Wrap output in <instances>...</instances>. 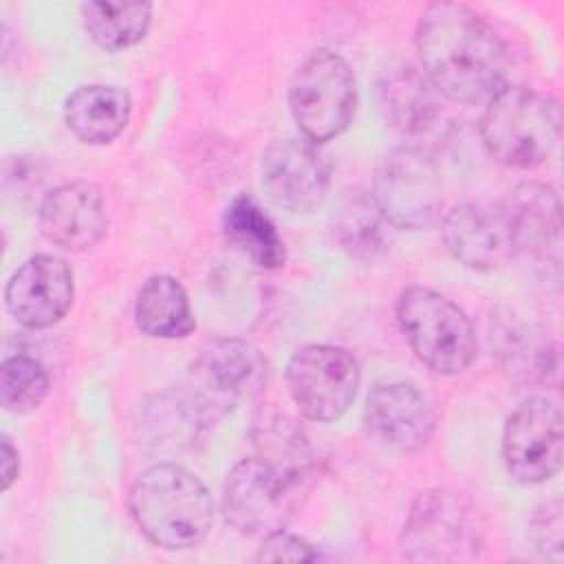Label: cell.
I'll use <instances>...</instances> for the list:
<instances>
[{
    "mask_svg": "<svg viewBox=\"0 0 564 564\" xmlns=\"http://www.w3.org/2000/svg\"><path fill=\"white\" fill-rule=\"evenodd\" d=\"M421 73L445 99L489 101L507 84L509 55L496 29L458 2L430 4L416 24Z\"/></svg>",
    "mask_w": 564,
    "mask_h": 564,
    "instance_id": "6da1fadb",
    "label": "cell"
},
{
    "mask_svg": "<svg viewBox=\"0 0 564 564\" xmlns=\"http://www.w3.org/2000/svg\"><path fill=\"white\" fill-rule=\"evenodd\" d=\"M128 502L141 533L161 549H194L214 524V500L207 487L192 471L172 463L141 471Z\"/></svg>",
    "mask_w": 564,
    "mask_h": 564,
    "instance_id": "7a4b0ae2",
    "label": "cell"
},
{
    "mask_svg": "<svg viewBox=\"0 0 564 564\" xmlns=\"http://www.w3.org/2000/svg\"><path fill=\"white\" fill-rule=\"evenodd\" d=\"M480 134L487 152L507 167L542 165L560 139L557 104L527 86H505L482 112Z\"/></svg>",
    "mask_w": 564,
    "mask_h": 564,
    "instance_id": "3957f363",
    "label": "cell"
},
{
    "mask_svg": "<svg viewBox=\"0 0 564 564\" xmlns=\"http://www.w3.org/2000/svg\"><path fill=\"white\" fill-rule=\"evenodd\" d=\"M485 542V520L478 507L452 489H427L412 502L401 553L410 562L452 564L474 560Z\"/></svg>",
    "mask_w": 564,
    "mask_h": 564,
    "instance_id": "277c9868",
    "label": "cell"
},
{
    "mask_svg": "<svg viewBox=\"0 0 564 564\" xmlns=\"http://www.w3.org/2000/svg\"><path fill=\"white\" fill-rule=\"evenodd\" d=\"M397 322L414 355L438 375H460L476 359L469 317L432 289L408 286L397 300Z\"/></svg>",
    "mask_w": 564,
    "mask_h": 564,
    "instance_id": "5b68a950",
    "label": "cell"
},
{
    "mask_svg": "<svg viewBox=\"0 0 564 564\" xmlns=\"http://www.w3.org/2000/svg\"><path fill=\"white\" fill-rule=\"evenodd\" d=\"M311 480L260 456L242 458L223 487L225 520L245 535L267 538L286 529Z\"/></svg>",
    "mask_w": 564,
    "mask_h": 564,
    "instance_id": "8992f818",
    "label": "cell"
},
{
    "mask_svg": "<svg viewBox=\"0 0 564 564\" xmlns=\"http://www.w3.org/2000/svg\"><path fill=\"white\" fill-rule=\"evenodd\" d=\"M267 377L262 352L245 339H216L189 364L181 390L205 423L234 412L253 399Z\"/></svg>",
    "mask_w": 564,
    "mask_h": 564,
    "instance_id": "52a82bcc",
    "label": "cell"
},
{
    "mask_svg": "<svg viewBox=\"0 0 564 564\" xmlns=\"http://www.w3.org/2000/svg\"><path fill=\"white\" fill-rule=\"evenodd\" d=\"M289 106L308 141L322 143L341 134L357 106V82L348 62L326 48L313 51L289 84Z\"/></svg>",
    "mask_w": 564,
    "mask_h": 564,
    "instance_id": "ba28073f",
    "label": "cell"
},
{
    "mask_svg": "<svg viewBox=\"0 0 564 564\" xmlns=\"http://www.w3.org/2000/svg\"><path fill=\"white\" fill-rule=\"evenodd\" d=\"M372 198L392 227L412 231L432 227L443 209L436 163L414 145L392 150L377 167Z\"/></svg>",
    "mask_w": 564,
    "mask_h": 564,
    "instance_id": "9c48e42d",
    "label": "cell"
},
{
    "mask_svg": "<svg viewBox=\"0 0 564 564\" xmlns=\"http://www.w3.org/2000/svg\"><path fill=\"white\" fill-rule=\"evenodd\" d=\"M361 370L350 350L311 344L293 352L286 386L300 412L319 423L337 421L355 401Z\"/></svg>",
    "mask_w": 564,
    "mask_h": 564,
    "instance_id": "30bf717a",
    "label": "cell"
},
{
    "mask_svg": "<svg viewBox=\"0 0 564 564\" xmlns=\"http://www.w3.org/2000/svg\"><path fill=\"white\" fill-rule=\"evenodd\" d=\"M564 425L560 410L546 399L522 401L502 430V460L509 476L522 485L553 478L562 467Z\"/></svg>",
    "mask_w": 564,
    "mask_h": 564,
    "instance_id": "8fae6325",
    "label": "cell"
},
{
    "mask_svg": "<svg viewBox=\"0 0 564 564\" xmlns=\"http://www.w3.org/2000/svg\"><path fill=\"white\" fill-rule=\"evenodd\" d=\"M260 176L267 196L291 214L315 212L330 185V165L317 143L308 139H275L260 161Z\"/></svg>",
    "mask_w": 564,
    "mask_h": 564,
    "instance_id": "7c38bea8",
    "label": "cell"
},
{
    "mask_svg": "<svg viewBox=\"0 0 564 564\" xmlns=\"http://www.w3.org/2000/svg\"><path fill=\"white\" fill-rule=\"evenodd\" d=\"M441 236L447 251L467 269L494 271L516 253V234L502 203L458 205L443 216Z\"/></svg>",
    "mask_w": 564,
    "mask_h": 564,
    "instance_id": "4fadbf2b",
    "label": "cell"
},
{
    "mask_svg": "<svg viewBox=\"0 0 564 564\" xmlns=\"http://www.w3.org/2000/svg\"><path fill=\"white\" fill-rule=\"evenodd\" d=\"M75 293L73 269L48 253L29 258L11 275L4 289L9 313L29 328H48L70 308Z\"/></svg>",
    "mask_w": 564,
    "mask_h": 564,
    "instance_id": "5bb4252c",
    "label": "cell"
},
{
    "mask_svg": "<svg viewBox=\"0 0 564 564\" xmlns=\"http://www.w3.org/2000/svg\"><path fill=\"white\" fill-rule=\"evenodd\" d=\"M434 423V410L414 383H379L368 394L366 425L386 447L399 452L421 449L430 441Z\"/></svg>",
    "mask_w": 564,
    "mask_h": 564,
    "instance_id": "9a60e30c",
    "label": "cell"
},
{
    "mask_svg": "<svg viewBox=\"0 0 564 564\" xmlns=\"http://www.w3.org/2000/svg\"><path fill=\"white\" fill-rule=\"evenodd\" d=\"M108 227V209L97 185L66 183L40 203V229L44 238L66 251H84L97 245Z\"/></svg>",
    "mask_w": 564,
    "mask_h": 564,
    "instance_id": "2e32d148",
    "label": "cell"
},
{
    "mask_svg": "<svg viewBox=\"0 0 564 564\" xmlns=\"http://www.w3.org/2000/svg\"><path fill=\"white\" fill-rule=\"evenodd\" d=\"M513 225L518 253H531L540 262L560 264L562 218L555 192L542 183H520L502 200Z\"/></svg>",
    "mask_w": 564,
    "mask_h": 564,
    "instance_id": "e0dca14e",
    "label": "cell"
},
{
    "mask_svg": "<svg viewBox=\"0 0 564 564\" xmlns=\"http://www.w3.org/2000/svg\"><path fill=\"white\" fill-rule=\"evenodd\" d=\"M386 117L405 134H427L443 121L441 95L414 66H397L379 86Z\"/></svg>",
    "mask_w": 564,
    "mask_h": 564,
    "instance_id": "ac0fdd59",
    "label": "cell"
},
{
    "mask_svg": "<svg viewBox=\"0 0 564 564\" xmlns=\"http://www.w3.org/2000/svg\"><path fill=\"white\" fill-rule=\"evenodd\" d=\"M130 95L117 86H79L64 106L68 130L88 145H104L117 139L130 117Z\"/></svg>",
    "mask_w": 564,
    "mask_h": 564,
    "instance_id": "d6986e66",
    "label": "cell"
},
{
    "mask_svg": "<svg viewBox=\"0 0 564 564\" xmlns=\"http://www.w3.org/2000/svg\"><path fill=\"white\" fill-rule=\"evenodd\" d=\"M134 322L154 339H183L196 328L183 284L165 273L148 278L139 289Z\"/></svg>",
    "mask_w": 564,
    "mask_h": 564,
    "instance_id": "ffe728a7",
    "label": "cell"
},
{
    "mask_svg": "<svg viewBox=\"0 0 564 564\" xmlns=\"http://www.w3.org/2000/svg\"><path fill=\"white\" fill-rule=\"evenodd\" d=\"M227 242L262 269H280L286 262V245L273 220L251 196H236L223 216Z\"/></svg>",
    "mask_w": 564,
    "mask_h": 564,
    "instance_id": "44dd1931",
    "label": "cell"
},
{
    "mask_svg": "<svg viewBox=\"0 0 564 564\" xmlns=\"http://www.w3.org/2000/svg\"><path fill=\"white\" fill-rule=\"evenodd\" d=\"M390 227L372 194H348L335 216V234L341 249L361 262H372L388 251Z\"/></svg>",
    "mask_w": 564,
    "mask_h": 564,
    "instance_id": "7402d4cb",
    "label": "cell"
},
{
    "mask_svg": "<svg viewBox=\"0 0 564 564\" xmlns=\"http://www.w3.org/2000/svg\"><path fill=\"white\" fill-rule=\"evenodd\" d=\"M90 40L106 51H121L141 42L152 22L150 2L90 0L79 7Z\"/></svg>",
    "mask_w": 564,
    "mask_h": 564,
    "instance_id": "603a6c76",
    "label": "cell"
},
{
    "mask_svg": "<svg viewBox=\"0 0 564 564\" xmlns=\"http://www.w3.org/2000/svg\"><path fill=\"white\" fill-rule=\"evenodd\" d=\"M505 370L522 381L549 386L557 379V348L549 333L535 326H516L500 348Z\"/></svg>",
    "mask_w": 564,
    "mask_h": 564,
    "instance_id": "cb8c5ba5",
    "label": "cell"
},
{
    "mask_svg": "<svg viewBox=\"0 0 564 564\" xmlns=\"http://www.w3.org/2000/svg\"><path fill=\"white\" fill-rule=\"evenodd\" d=\"M256 456L313 482L315 454L300 425L284 416H267L251 430Z\"/></svg>",
    "mask_w": 564,
    "mask_h": 564,
    "instance_id": "d4e9b609",
    "label": "cell"
},
{
    "mask_svg": "<svg viewBox=\"0 0 564 564\" xmlns=\"http://www.w3.org/2000/svg\"><path fill=\"white\" fill-rule=\"evenodd\" d=\"M48 394V375L44 366L26 355H13L0 368V403L4 410L26 414L40 408Z\"/></svg>",
    "mask_w": 564,
    "mask_h": 564,
    "instance_id": "484cf974",
    "label": "cell"
},
{
    "mask_svg": "<svg viewBox=\"0 0 564 564\" xmlns=\"http://www.w3.org/2000/svg\"><path fill=\"white\" fill-rule=\"evenodd\" d=\"M529 535L533 546L546 555V557H560L562 555V544H564V518H562V502L553 500L542 505L529 527Z\"/></svg>",
    "mask_w": 564,
    "mask_h": 564,
    "instance_id": "4316f807",
    "label": "cell"
},
{
    "mask_svg": "<svg viewBox=\"0 0 564 564\" xmlns=\"http://www.w3.org/2000/svg\"><path fill=\"white\" fill-rule=\"evenodd\" d=\"M319 553L306 540L282 531H275L262 538V546L258 551L260 562H313Z\"/></svg>",
    "mask_w": 564,
    "mask_h": 564,
    "instance_id": "83f0119b",
    "label": "cell"
},
{
    "mask_svg": "<svg viewBox=\"0 0 564 564\" xmlns=\"http://www.w3.org/2000/svg\"><path fill=\"white\" fill-rule=\"evenodd\" d=\"M20 471V456L18 449L11 445V441L2 438V489L7 491Z\"/></svg>",
    "mask_w": 564,
    "mask_h": 564,
    "instance_id": "f1b7e54d",
    "label": "cell"
}]
</instances>
